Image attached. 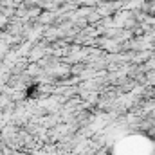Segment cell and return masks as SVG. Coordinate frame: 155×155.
I'll use <instances>...</instances> for the list:
<instances>
[{"mask_svg":"<svg viewBox=\"0 0 155 155\" xmlns=\"http://www.w3.org/2000/svg\"><path fill=\"white\" fill-rule=\"evenodd\" d=\"M135 146H128V143H124L119 148V155H155V150L152 148L150 141L144 139H134Z\"/></svg>","mask_w":155,"mask_h":155,"instance_id":"6da1fadb","label":"cell"}]
</instances>
